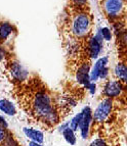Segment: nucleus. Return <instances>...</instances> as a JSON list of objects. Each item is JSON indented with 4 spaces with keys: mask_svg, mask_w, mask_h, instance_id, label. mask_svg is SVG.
I'll return each instance as SVG.
<instances>
[{
    "mask_svg": "<svg viewBox=\"0 0 127 146\" xmlns=\"http://www.w3.org/2000/svg\"><path fill=\"white\" fill-rule=\"evenodd\" d=\"M33 112L48 125L54 126L59 123V115L54 110L52 99L45 91H38L32 101Z\"/></svg>",
    "mask_w": 127,
    "mask_h": 146,
    "instance_id": "nucleus-1",
    "label": "nucleus"
},
{
    "mask_svg": "<svg viewBox=\"0 0 127 146\" xmlns=\"http://www.w3.org/2000/svg\"><path fill=\"white\" fill-rule=\"evenodd\" d=\"M91 28V19L87 12H78L74 15L71 21L72 34L76 37H84L89 33Z\"/></svg>",
    "mask_w": 127,
    "mask_h": 146,
    "instance_id": "nucleus-2",
    "label": "nucleus"
},
{
    "mask_svg": "<svg viewBox=\"0 0 127 146\" xmlns=\"http://www.w3.org/2000/svg\"><path fill=\"white\" fill-rule=\"evenodd\" d=\"M103 8L105 15L111 20H118L127 12L126 0H104Z\"/></svg>",
    "mask_w": 127,
    "mask_h": 146,
    "instance_id": "nucleus-3",
    "label": "nucleus"
},
{
    "mask_svg": "<svg viewBox=\"0 0 127 146\" xmlns=\"http://www.w3.org/2000/svg\"><path fill=\"white\" fill-rule=\"evenodd\" d=\"M113 108V101L111 98H105L100 102L96 110L93 112V122H105L110 115Z\"/></svg>",
    "mask_w": 127,
    "mask_h": 146,
    "instance_id": "nucleus-4",
    "label": "nucleus"
},
{
    "mask_svg": "<svg viewBox=\"0 0 127 146\" xmlns=\"http://www.w3.org/2000/svg\"><path fill=\"white\" fill-rule=\"evenodd\" d=\"M93 121V112L89 106H85L82 110V119H81L79 130L82 139H87L89 135V128Z\"/></svg>",
    "mask_w": 127,
    "mask_h": 146,
    "instance_id": "nucleus-5",
    "label": "nucleus"
},
{
    "mask_svg": "<svg viewBox=\"0 0 127 146\" xmlns=\"http://www.w3.org/2000/svg\"><path fill=\"white\" fill-rule=\"evenodd\" d=\"M124 87L123 84L118 80H110L105 84L104 87V95L107 98H116L122 94Z\"/></svg>",
    "mask_w": 127,
    "mask_h": 146,
    "instance_id": "nucleus-6",
    "label": "nucleus"
},
{
    "mask_svg": "<svg viewBox=\"0 0 127 146\" xmlns=\"http://www.w3.org/2000/svg\"><path fill=\"white\" fill-rule=\"evenodd\" d=\"M104 40L100 31L88 42V55L90 58H98L102 49H103Z\"/></svg>",
    "mask_w": 127,
    "mask_h": 146,
    "instance_id": "nucleus-7",
    "label": "nucleus"
},
{
    "mask_svg": "<svg viewBox=\"0 0 127 146\" xmlns=\"http://www.w3.org/2000/svg\"><path fill=\"white\" fill-rule=\"evenodd\" d=\"M76 79L78 81V83L84 85L86 88L91 83L90 71H89V66L87 63H83L82 66H80V68H78V71L76 73Z\"/></svg>",
    "mask_w": 127,
    "mask_h": 146,
    "instance_id": "nucleus-8",
    "label": "nucleus"
},
{
    "mask_svg": "<svg viewBox=\"0 0 127 146\" xmlns=\"http://www.w3.org/2000/svg\"><path fill=\"white\" fill-rule=\"evenodd\" d=\"M108 57L104 56L100 57L96 60V62L94 63V66H92V70L90 71V82L94 83L95 81H98L100 79V74L103 71V68L108 66Z\"/></svg>",
    "mask_w": 127,
    "mask_h": 146,
    "instance_id": "nucleus-9",
    "label": "nucleus"
},
{
    "mask_svg": "<svg viewBox=\"0 0 127 146\" xmlns=\"http://www.w3.org/2000/svg\"><path fill=\"white\" fill-rule=\"evenodd\" d=\"M10 74H11L12 78L17 81H25L28 78V71L17 61L11 63Z\"/></svg>",
    "mask_w": 127,
    "mask_h": 146,
    "instance_id": "nucleus-10",
    "label": "nucleus"
},
{
    "mask_svg": "<svg viewBox=\"0 0 127 146\" xmlns=\"http://www.w3.org/2000/svg\"><path fill=\"white\" fill-rule=\"evenodd\" d=\"M25 136L29 139L30 141L37 142V143H43L44 141V134L43 132L40 130L34 129V128H30V127H25L23 128Z\"/></svg>",
    "mask_w": 127,
    "mask_h": 146,
    "instance_id": "nucleus-11",
    "label": "nucleus"
},
{
    "mask_svg": "<svg viewBox=\"0 0 127 146\" xmlns=\"http://www.w3.org/2000/svg\"><path fill=\"white\" fill-rule=\"evenodd\" d=\"M114 75L116 76L118 81L127 85V66L125 63L119 62L116 64L114 68Z\"/></svg>",
    "mask_w": 127,
    "mask_h": 146,
    "instance_id": "nucleus-12",
    "label": "nucleus"
},
{
    "mask_svg": "<svg viewBox=\"0 0 127 146\" xmlns=\"http://www.w3.org/2000/svg\"><path fill=\"white\" fill-rule=\"evenodd\" d=\"M0 111L6 115H17V107L15 104L7 99H0Z\"/></svg>",
    "mask_w": 127,
    "mask_h": 146,
    "instance_id": "nucleus-13",
    "label": "nucleus"
},
{
    "mask_svg": "<svg viewBox=\"0 0 127 146\" xmlns=\"http://www.w3.org/2000/svg\"><path fill=\"white\" fill-rule=\"evenodd\" d=\"M13 26L9 22L0 23V41H5L11 35Z\"/></svg>",
    "mask_w": 127,
    "mask_h": 146,
    "instance_id": "nucleus-14",
    "label": "nucleus"
},
{
    "mask_svg": "<svg viewBox=\"0 0 127 146\" xmlns=\"http://www.w3.org/2000/svg\"><path fill=\"white\" fill-rule=\"evenodd\" d=\"M61 134H63L64 139L66 140V142L70 145H75L76 141H77V138H76V135H75V131L72 130L70 127H68L67 129H65L63 132H61Z\"/></svg>",
    "mask_w": 127,
    "mask_h": 146,
    "instance_id": "nucleus-15",
    "label": "nucleus"
},
{
    "mask_svg": "<svg viewBox=\"0 0 127 146\" xmlns=\"http://www.w3.org/2000/svg\"><path fill=\"white\" fill-rule=\"evenodd\" d=\"M81 119H82V111H80L78 115H76L73 119L70 121V128L74 131L79 130V126H80Z\"/></svg>",
    "mask_w": 127,
    "mask_h": 146,
    "instance_id": "nucleus-16",
    "label": "nucleus"
},
{
    "mask_svg": "<svg viewBox=\"0 0 127 146\" xmlns=\"http://www.w3.org/2000/svg\"><path fill=\"white\" fill-rule=\"evenodd\" d=\"M100 35H102V37H103L104 40H106V41H111V39H112V32H111V30L109 29V28H107V27L102 28V29L100 30Z\"/></svg>",
    "mask_w": 127,
    "mask_h": 146,
    "instance_id": "nucleus-17",
    "label": "nucleus"
},
{
    "mask_svg": "<svg viewBox=\"0 0 127 146\" xmlns=\"http://www.w3.org/2000/svg\"><path fill=\"white\" fill-rule=\"evenodd\" d=\"M3 143H4V146H19L17 141L15 140V138L10 134L7 135V137H6V139H5V141Z\"/></svg>",
    "mask_w": 127,
    "mask_h": 146,
    "instance_id": "nucleus-18",
    "label": "nucleus"
},
{
    "mask_svg": "<svg viewBox=\"0 0 127 146\" xmlns=\"http://www.w3.org/2000/svg\"><path fill=\"white\" fill-rule=\"evenodd\" d=\"M89 146H108V145H107V143H106L105 140H103V139H100V138H98V139H94V140L89 144Z\"/></svg>",
    "mask_w": 127,
    "mask_h": 146,
    "instance_id": "nucleus-19",
    "label": "nucleus"
},
{
    "mask_svg": "<svg viewBox=\"0 0 127 146\" xmlns=\"http://www.w3.org/2000/svg\"><path fill=\"white\" fill-rule=\"evenodd\" d=\"M6 137H7V134H6V129L0 126V143L4 142L5 139H6Z\"/></svg>",
    "mask_w": 127,
    "mask_h": 146,
    "instance_id": "nucleus-20",
    "label": "nucleus"
},
{
    "mask_svg": "<svg viewBox=\"0 0 127 146\" xmlns=\"http://www.w3.org/2000/svg\"><path fill=\"white\" fill-rule=\"evenodd\" d=\"M108 75H109V68H108V66H106V68H103V71L100 72V79H106L108 77Z\"/></svg>",
    "mask_w": 127,
    "mask_h": 146,
    "instance_id": "nucleus-21",
    "label": "nucleus"
},
{
    "mask_svg": "<svg viewBox=\"0 0 127 146\" xmlns=\"http://www.w3.org/2000/svg\"><path fill=\"white\" fill-rule=\"evenodd\" d=\"M71 1L76 6H83V5L86 4V2H87V0H71Z\"/></svg>",
    "mask_w": 127,
    "mask_h": 146,
    "instance_id": "nucleus-22",
    "label": "nucleus"
},
{
    "mask_svg": "<svg viewBox=\"0 0 127 146\" xmlns=\"http://www.w3.org/2000/svg\"><path fill=\"white\" fill-rule=\"evenodd\" d=\"M0 126L5 128V129H7V127H8V124H7V122H6V119H5L4 117H2V115H0Z\"/></svg>",
    "mask_w": 127,
    "mask_h": 146,
    "instance_id": "nucleus-23",
    "label": "nucleus"
},
{
    "mask_svg": "<svg viewBox=\"0 0 127 146\" xmlns=\"http://www.w3.org/2000/svg\"><path fill=\"white\" fill-rule=\"evenodd\" d=\"M95 88H96V86H95V84L91 82V83L89 84V85H88L87 89H88V90H89V91H90L91 94H94V92H95Z\"/></svg>",
    "mask_w": 127,
    "mask_h": 146,
    "instance_id": "nucleus-24",
    "label": "nucleus"
},
{
    "mask_svg": "<svg viewBox=\"0 0 127 146\" xmlns=\"http://www.w3.org/2000/svg\"><path fill=\"white\" fill-rule=\"evenodd\" d=\"M29 146H44V145L42 143H37V142L30 141L29 142Z\"/></svg>",
    "mask_w": 127,
    "mask_h": 146,
    "instance_id": "nucleus-25",
    "label": "nucleus"
},
{
    "mask_svg": "<svg viewBox=\"0 0 127 146\" xmlns=\"http://www.w3.org/2000/svg\"><path fill=\"white\" fill-rule=\"evenodd\" d=\"M4 55H5V51L1 48V47H0V61L4 58Z\"/></svg>",
    "mask_w": 127,
    "mask_h": 146,
    "instance_id": "nucleus-26",
    "label": "nucleus"
}]
</instances>
